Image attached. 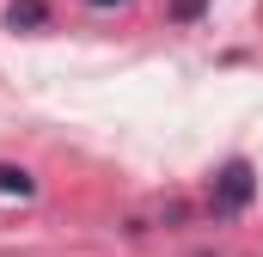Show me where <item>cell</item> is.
Wrapping results in <instances>:
<instances>
[{"label":"cell","mask_w":263,"mask_h":257,"mask_svg":"<svg viewBox=\"0 0 263 257\" xmlns=\"http://www.w3.org/2000/svg\"><path fill=\"white\" fill-rule=\"evenodd\" d=\"M0 196H18V202H31V196H37V178H31L25 166L0 159Z\"/></svg>","instance_id":"3957f363"},{"label":"cell","mask_w":263,"mask_h":257,"mask_svg":"<svg viewBox=\"0 0 263 257\" xmlns=\"http://www.w3.org/2000/svg\"><path fill=\"white\" fill-rule=\"evenodd\" d=\"M49 25V0H6V31H43Z\"/></svg>","instance_id":"7a4b0ae2"},{"label":"cell","mask_w":263,"mask_h":257,"mask_svg":"<svg viewBox=\"0 0 263 257\" xmlns=\"http://www.w3.org/2000/svg\"><path fill=\"white\" fill-rule=\"evenodd\" d=\"M251 202H257V166H251L245 153H233V159L214 172V184H208V208L233 221V214H245Z\"/></svg>","instance_id":"6da1fadb"},{"label":"cell","mask_w":263,"mask_h":257,"mask_svg":"<svg viewBox=\"0 0 263 257\" xmlns=\"http://www.w3.org/2000/svg\"><path fill=\"white\" fill-rule=\"evenodd\" d=\"M92 12H110V6H129V0H86Z\"/></svg>","instance_id":"5b68a950"},{"label":"cell","mask_w":263,"mask_h":257,"mask_svg":"<svg viewBox=\"0 0 263 257\" xmlns=\"http://www.w3.org/2000/svg\"><path fill=\"white\" fill-rule=\"evenodd\" d=\"M202 6H208V0H172V19H178V25H196Z\"/></svg>","instance_id":"277c9868"}]
</instances>
